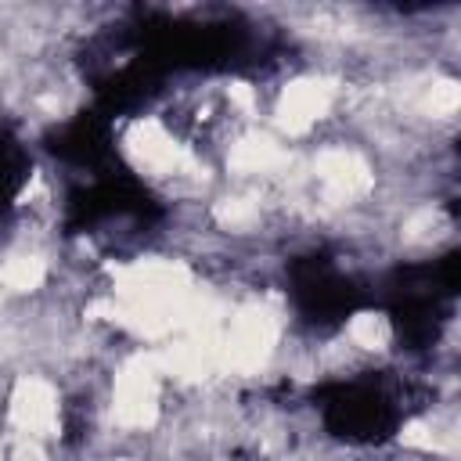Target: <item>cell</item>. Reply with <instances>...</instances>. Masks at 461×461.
Segmentation results:
<instances>
[{"label":"cell","instance_id":"cell-3","mask_svg":"<svg viewBox=\"0 0 461 461\" xmlns=\"http://www.w3.org/2000/svg\"><path fill=\"white\" fill-rule=\"evenodd\" d=\"M25 173H29V158L22 144L7 130H0V216L14 205L18 191L25 187Z\"/></svg>","mask_w":461,"mask_h":461},{"label":"cell","instance_id":"cell-1","mask_svg":"<svg viewBox=\"0 0 461 461\" xmlns=\"http://www.w3.org/2000/svg\"><path fill=\"white\" fill-rule=\"evenodd\" d=\"M324 421L335 436L371 443L393 432L396 425V403L385 389L371 382H349V385H331L324 393Z\"/></svg>","mask_w":461,"mask_h":461},{"label":"cell","instance_id":"cell-2","mask_svg":"<svg viewBox=\"0 0 461 461\" xmlns=\"http://www.w3.org/2000/svg\"><path fill=\"white\" fill-rule=\"evenodd\" d=\"M292 299L299 313L313 324H339L360 306V288L331 267L324 256H306L292 263Z\"/></svg>","mask_w":461,"mask_h":461}]
</instances>
